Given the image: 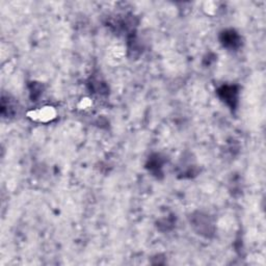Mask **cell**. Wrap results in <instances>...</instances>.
I'll return each instance as SVG.
<instances>
[{
	"label": "cell",
	"mask_w": 266,
	"mask_h": 266,
	"mask_svg": "<svg viewBox=\"0 0 266 266\" xmlns=\"http://www.w3.org/2000/svg\"><path fill=\"white\" fill-rule=\"evenodd\" d=\"M56 112L51 106H45L38 111H33L28 114V117L32 120L40 121V122H48L55 118Z\"/></svg>",
	"instance_id": "obj_1"
}]
</instances>
